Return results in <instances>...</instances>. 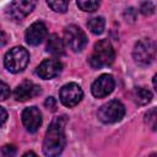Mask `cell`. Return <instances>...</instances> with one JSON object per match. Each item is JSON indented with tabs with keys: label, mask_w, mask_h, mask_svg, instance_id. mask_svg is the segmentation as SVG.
<instances>
[{
	"label": "cell",
	"mask_w": 157,
	"mask_h": 157,
	"mask_svg": "<svg viewBox=\"0 0 157 157\" xmlns=\"http://www.w3.org/2000/svg\"><path fill=\"white\" fill-rule=\"evenodd\" d=\"M67 120L66 117H56L52 120L43 141V153L49 157L58 156L63 152L66 145L65 125Z\"/></svg>",
	"instance_id": "1"
},
{
	"label": "cell",
	"mask_w": 157,
	"mask_h": 157,
	"mask_svg": "<svg viewBox=\"0 0 157 157\" xmlns=\"http://www.w3.org/2000/svg\"><path fill=\"white\" fill-rule=\"evenodd\" d=\"M114 58H115V53L110 42L108 39H101L94 44L88 63L92 69H101L112 65Z\"/></svg>",
	"instance_id": "2"
},
{
	"label": "cell",
	"mask_w": 157,
	"mask_h": 157,
	"mask_svg": "<svg viewBox=\"0 0 157 157\" xmlns=\"http://www.w3.org/2000/svg\"><path fill=\"white\" fill-rule=\"evenodd\" d=\"M29 61V54L27 49L23 47H13L11 48L4 58V65L10 72H20L22 71Z\"/></svg>",
	"instance_id": "3"
},
{
	"label": "cell",
	"mask_w": 157,
	"mask_h": 157,
	"mask_svg": "<svg viewBox=\"0 0 157 157\" xmlns=\"http://www.w3.org/2000/svg\"><path fill=\"white\" fill-rule=\"evenodd\" d=\"M156 53L157 44L150 38H144L135 44L132 49V58L139 65H148L155 59Z\"/></svg>",
	"instance_id": "4"
},
{
	"label": "cell",
	"mask_w": 157,
	"mask_h": 157,
	"mask_svg": "<svg viewBox=\"0 0 157 157\" xmlns=\"http://www.w3.org/2000/svg\"><path fill=\"white\" fill-rule=\"evenodd\" d=\"M124 114H125V107L118 99H112L104 103L98 109V113H97L98 119L105 124H112L121 120Z\"/></svg>",
	"instance_id": "5"
},
{
	"label": "cell",
	"mask_w": 157,
	"mask_h": 157,
	"mask_svg": "<svg viewBox=\"0 0 157 157\" xmlns=\"http://www.w3.org/2000/svg\"><path fill=\"white\" fill-rule=\"evenodd\" d=\"M64 42L65 45L72 52H81L87 44V37L85 32L76 25H70L64 31Z\"/></svg>",
	"instance_id": "6"
},
{
	"label": "cell",
	"mask_w": 157,
	"mask_h": 157,
	"mask_svg": "<svg viewBox=\"0 0 157 157\" xmlns=\"http://www.w3.org/2000/svg\"><path fill=\"white\" fill-rule=\"evenodd\" d=\"M82 97H83V91L75 82H70V83L64 85L59 91L60 102L65 107H69V108L78 104L81 102Z\"/></svg>",
	"instance_id": "7"
},
{
	"label": "cell",
	"mask_w": 157,
	"mask_h": 157,
	"mask_svg": "<svg viewBox=\"0 0 157 157\" xmlns=\"http://www.w3.org/2000/svg\"><path fill=\"white\" fill-rule=\"evenodd\" d=\"M114 86L115 82L113 76L109 74H103L92 83L91 92L96 98H104L113 92Z\"/></svg>",
	"instance_id": "8"
},
{
	"label": "cell",
	"mask_w": 157,
	"mask_h": 157,
	"mask_svg": "<svg viewBox=\"0 0 157 157\" xmlns=\"http://www.w3.org/2000/svg\"><path fill=\"white\" fill-rule=\"evenodd\" d=\"M33 7L34 0H13L7 9V15L13 21H21L29 15Z\"/></svg>",
	"instance_id": "9"
},
{
	"label": "cell",
	"mask_w": 157,
	"mask_h": 157,
	"mask_svg": "<svg viewBox=\"0 0 157 157\" xmlns=\"http://www.w3.org/2000/svg\"><path fill=\"white\" fill-rule=\"evenodd\" d=\"M63 70V64L56 59H45L36 69L37 75L43 80H50L58 76Z\"/></svg>",
	"instance_id": "10"
},
{
	"label": "cell",
	"mask_w": 157,
	"mask_h": 157,
	"mask_svg": "<svg viewBox=\"0 0 157 157\" xmlns=\"http://www.w3.org/2000/svg\"><path fill=\"white\" fill-rule=\"evenodd\" d=\"M42 90L38 85H36L32 81H23L22 83H20L15 92H13V97L16 101L18 102H26L28 99H32L34 97H37L38 94H40Z\"/></svg>",
	"instance_id": "11"
},
{
	"label": "cell",
	"mask_w": 157,
	"mask_h": 157,
	"mask_svg": "<svg viewBox=\"0 0 157 157\" xmlns=\"http://www.w3.org/2000/svg\"><path fill=\"white\" fill-rule=\"evenodd\" d=\"M21 118H22V123H23L25 128L29 132H36L39 129V126L42 125V113L34 105L25 108Z\"/></svg>",
	"instance_id": "12"
},
{
	"label": "cell",
	"mask_w": 157,
	"mask_h": 157,
	"mask_svg": "<svg viewBox=\"0 0 157 157\" xmlns=\"http://www.w3.org/2000/svg\"><path fill=\"white\" fill-rule=\"evenodd\" d=\"M47 37V26L42 21L33 22L26 31L25 38L29 45H38Z\"/></svg>",
	"instance_id": "13"
},
{
	"label": "cell",
	"mask_w": 157,
	"mask_h": 157,
	"mask_svg": "<svg viewBox=\"0 0 157 157\" xmlns=\"http://www.w3.org/2000/svg\"><path fill=\"white\" fill-rule=\"evenodd\" d=\"M64 40L58 34H50L47 42V52L50 53L54 56H61L65 53L64 49Z\"/></svg>",
	"instance_id": "14"
},
{
	"label": "cell",
	"mask_w": 157,
	"mask_h": 157,
	"mask_svg": "<svg viewBox=\"0 0 157 157\" xmlns=\"http://www.w3.org/2000/svg\"><path fill=\"white\" fill-rule=\"evenodd\" d=\"M134 101L137 105H145L151 102L152 99V93L150 90L145 87H136L134 90Z\"/></svg>",
	"instance_id": "15"
},
{
	"label": "cell",
	"mask_w": 157,
	"mask_h": 157,
	"mask_svg": "<svg viewBox=\"0 0 157 157\" xmlns=\"http://www.w3.org/2000/svg\"><path fill=\"white\" fill-rule=\"evenodd\" d=\"M104 26H105V21L101 16L93 17L87 22V27L93 34H102L104 31Z\"/></svg>",
	"instance_id": "16"
},
{
	"label": "cell",
	"mask_w": 157,
	"mask_h": 157,
	"mask_svg": "<svg viewBox=\"0 0 157 157\" xmlns=\"http://www.w3.org/2000/svg\"><path fill=\"white\" fill-rule=\"evenodd\" d=\"M69 2H70V0H47L48 6L53 11L59 12V13L66 12V10L69 7Z\"/></svg>",
	"instance_id": "17"
},
{
	"label": "cell",
	"mask_w": 157,
	"mask_h": 157,
	"mask_svg": "<svg viewBox=\"0 0 157 157\" xmlns=\"http://www.w3.org/2000/svg\"><path fill=\"white\" fill-rule=\"evenodd\" d=\"M76 2L80 10L85 12H93L98 9L101 1L99 0H76Z\"/></svg>",
	"instance_id": "18"
},
{
	"label": "cell",
	"mask_w": 157,
	"mask_h": 157,
	"mask_svg": "<svg viewBox=\"0 0 157 157\" xmlns=\"http://www.w3.org/2000/svg\"><path fill=\"white\" fill-rule=\"evenodd\" d=\"M145 123L153 130H157V107L150 109L145 114Z\"/></svg>",
	"instance_id": "19"
},
{
	"label": "cell",
	"mask_w": 157,
	"mask_h": 157,
	"mask_svg": "<svg viewBox=\"0 0 157 157\" xmlns=\"http://www.w3.org/2000/svg\"><path fill=\"white\" fill-rule=\"evenodd\" d=\"M155 10H156V7H155V5H153L150 0L144 1V2L141 4V6H140V11H141V13L145 15V16L152 15V13L155 12Z\"/></svg>",
	"instance_id": "20"
},
{
	"label": "cell",
	"mask_w": 157,
	"mask_h": 157,
	"mask_svg": "<svg viewBox=\"0 0 157 157\" xmlns=\"http://www.w3.org/2000/svg\"><path fill=\"white\" fill-rule=\"evenodd\" d=\"M15 153H16V146H13V145H5L1 148V155L4 157H11Z\"/></svg>",
	"instance_id": "21"
},
{
	"label": "cell",
	"mask_w": 157,
	"mask_h": 157,
	"mask_svg": "<svg viewBox=\"0 0 157 157\" xmlns=\"http://www.w3.org/2000/svg\"><path fill=\"white\" fill-rule=\"evenodd\" d=\"M44 105H45V108H48L50 110H55V108H56V101H55V98L54 97H48L45 99V102H44Z\"/></svg>",
	"instance_id": "22"
},
{
	"label": "cell",
	"mask_w": 157,
	"mask_h": 157,
	"mask_svg": "<svg viewBox=\"0 0 157 157\" xmlns=\"http://www.w3.org/2000/svg\"><path fill=\"white\" fill-rule=\"evenodd\" d=\"M10 96V87L2 81L1 82V101H5Z\"/></svg>",
	"instance_id": "23"
},
{
	"label": "cell",
	"mask_w": 157,
	"mask_h": 157,
	"mask_svg": "<svg viewBox=\"0 0 157 157\" xmlns=\"http://www.w3.org/2000/svg\"><path fill=\"white\" fill-rule=\"evenodd\" d=\"M0 112H1V125H4L6 121V118H7V113L4 107H0Z\"/></svg>",
	"instance_id": "24"
},
{
	"label": "cell",
	"mask_w": 157,
	"mask_h": 157,
	"mask_svg": "<svg viewBox=\"0 0 157 157\" xmlns=\"http://www.w3.org/2000/svg\"><path fill=\"white\" fill-rule=\"evenodd\" d=\"M152 83H153V87H155V90L157 91V74L155 75V77H153V80H152Z\"/></svg>",
	"instance_id": "25"
},
{
	"label": "cell",
	"mask_w": 157,
	"mask_h": 157,
	"mask_svg": "<svg viewBox=\"0 0 157 157\" xmlns=\"http://www.w3.org/2000/svg\"><path fill=\"white\" fill-rule=\"evenodd\" d=\"M29 155H33V156H36V153H34V152H26V153L23 155V157H26V156H29Z\"/></svg>",
	"instance_id": "26"
}]
</instances>
